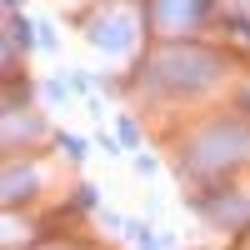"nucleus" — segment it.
Listing matches in <instances>:
<instances>
[{
  "mask_svg": "<svg viewBox=\"0 0 250 250\" xmlns=\"http://www.w3.org/2000/svg\"><path fill=\"white\" fill-rule=\"evenodd\" d=\"M65 150H70V155L80 160V155H85V140H80V135H65Z\"/></svg>",
  "mask_w": 250,
  "mask_h": 250,
  "instance_id": "nucleus-1",
  "label": "nucleus"
}]
</instances>
